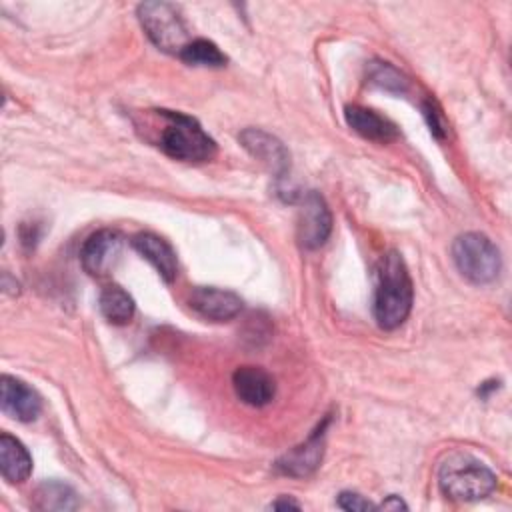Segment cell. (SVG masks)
Segmentation results:
<instances>
[{
  "label": "cell",
  "mask_w": 512,
  "mask_h": 512,
  "mask_svg": "<svg viewBox=\"0 0 512 512\" xmlns=\"http://www.w3.org/2000/svg\"><path fill=\"white\" fill-rule=\"evenodd\" d=\"M414 288L402 256L394 250L386 252L376 268L374 288V318L380 328L394 330L410 314Z\"/></svg>",
  "instance_id": "obj_1"
},
{
  "label": "cell",
  "mask_w": 512,
  "mask_h": 512,
  "mask_svg": "<svg viewBox=\"0 0 512 512\" xmlns=\"http://www.w3.org/2000/svg\"><path fill=\"white\" fill-rule=\"evenodd\" d=\"M438 486L452 500H482L496 488V474L478 458L450 452L438 466Z\"/></svg>",
  "instance_id": "obj_2"
},
{
  "label": "cell",
  "mask_w": 512,
  "mask_h": 512,
  "mask_svg": "<svg viewBox=\"0 0 512 512\" xmlns=\"http://www.w3.org/2000/svg\"><path fill=\"white\" fill-rule=\"evenodd\" d=\"M164 120L158 146L164 154L180 162H206L216 154V142L192 116L174 110H156Z\"/></svg>",
  "instance_id": "obj_3"
},
{
  "label": "cell",
  "mask_w": 512,
  "mask_h": 512,
  "mask_svg": "<svg viewBox=\"0 0 512 512\" xmlns=\"http://www.w3.org/2000/svg\"><path fill=\"white\" fill-rule=\"evenodd\" d=\"M452 260L458 272L472 284H490L502 270L500 250L480 232L460 234L452 244Z\"/></svg>",
  "instance_id": "obj_4"
},
{
  "label": "cell",
  "mask_w": 512,
  "mask_h": 512,
  "mask_svg": "<svg viewBox=\"0 0 512 512\" xmlns=\"http://www.w3.org/2000/svg\"><path fill=\"white\" fill-rule=\"evenodd\" d=\"M138 20L148 38L166 52H180L188 44L186 26L174 4L168 2H142L138 6Z\"/></svg>",
  "instance_id": "obj_5"
},
{
  "label": "cell",
  "mask_w": 512,
  "mask_h": 512,
  "mask_svg": "<svg viewBox=\"0 0 512 512\" xmlns=\"http://www.w3.org/2000/svg\"><path fill=\"white\" fill-rule=\"evenodd\" d=\"M332 230V214L324 198L310 190L300 198L298 208V224H296V236L302 248L314 250L320 248Z\"/></svg>",
  "instance_id": "obj_6"
},
{
  "label": "cell",
  "mask_w": 512,
  "mask_h": 512,
  "mask_svg": "<svg viewBox=\"0 0 512 512\" xmlns=\"http://www.w3.org/2000/svg\"><path fill=\"white\" fill-rule=\"evenodd\" d=\"M324 428H326V422L322 426H318L306 438V442L294 446L284 456H280L276 460V470L280 474H286V476H292V478L310 476L320 466V462H322V454H324Z\"/></svg>",
  "instance_id": "obj_7"
},
{
  "label": "cell",
  "mask_w": 512,
  "mask_h": 512,
  "mask_svg": "<svg viewBox=\"0 0 512 512\" xmlns=\"http://www.w3.org/2000/svg\"><path fill=\"white\" fill-rule=\"evenodd\" d=\"M188 304L198 316L214 322L232 320L242 310V300L238 294L212 286L194 288L188 298Z\"/></svg>",
  "instance_id": "obj_8"
},
{
  "label": "cell",
  "mask_w": 512,
  "mask_h": 512,
  "mask_svg": "<svg viewBox=\"0 0 512 512\" xmlns=\"http://www.w3.org/2000/svg\"><path fill=\"white\" fill-rule=\"evenodd\" d=\"M0 406L2 410L20 422L36 420L42 410V400L34 388L20 378L4 374L0 378Z\"/></svg>",
  "instance_id": "obj_9"
},
{
  "label": "cell",
  "mask_w": 512,
  "mask_h": 512,
  "mask_svg": "<svg viewBox=\"0 0 512 512\" xmlns=\"http://www.w3.org/2000/svg\"><path fill=\"white\" fill-rule=\"evenodd\" d=\"M238 140L256 160H260L272 172H276L278 178H282L290 168V154L276 136L260 128H246L240 132Z\"/></svg>",
  "instance_id": "obj_10"
},
{
  "label": "cell",
  "mask_w": 512,
  "mask_h": 512,
  "mask_svg": "<svg viewBox=\"0 0 512 512\" xmlns=\"http://www.w3.org/2000/svg\"><path fill=\"white\" fill-rule=\"evenodd\" d=\"M232 386L244 404L256 408L266 406L276 394L274 378L258 366H240L232 374Z\"/></svg>",
  "instance_id": "obj_11"
},
{
  "label": "cell",
  "mask_w": 512,
  "mask_h": 512,
  "mask_svg": "<svg viewBox=\"0 0 512 512\" xmlns=\"http://www.w3.org/2000/svg\"><path fill=\"white\" fill-rule=\"evenodd\" d=\"M120 252V236L112 230H98L86 238L80 250L82 266L92 276H102L110 270Z\"/></svg>",
  "instance_id": "obj_12"
},
{
  "label": "cell",
  "mask_w": 512,
  "mask_h": 512,
  "mask_svg": "<svg viewBox=\"0 0 512 512\" xmlns=\"http://www.w3.org/2000/svg\"><path fill=\"white\" fill-rule=\"evenodd\" d=\"M344 118H346V124H348L356 134H360V136L366 138V140L386 144V142L398 138V128H396V124H392L388 118L380 116L378 112H374V110H370V108L356 106V104L346 106V108H344Z\"/></svg>",
  "instance_id": "obj_13"
},
{
  "label": "cell",
  "mask_w": 512,
  "mask_h": 512,
  "mask_svg": "<svg viewBox=\"0 0 512 512\" xmlns=\"http://www.w3.org/2000/svg\"><path fill=\"white\" fill-rule=\"evenodd\" d=\"M132 248L142 258H146L166 282H172L176 278V274H178L176 252L172 250V246L166 240H162L160 236H156L152 232H140L132 238Z\"/></svg>",
  "instance_id": "obj_14"
},
{
  "label": "cell",
  "mask_w": 512,
  "mask_h": 512,
  "mask_svg": "<svg viewBox=\"0 0 512 512\" xmlns=\"http://www.w3.org/2000/svg\"><path fill=\"white\" fill-rule=\"evenodd\" d=\"M0 472L10 484L24 482L32 472V458L26 446L6 432L0 434Z\"/></svg>",
  "instance_id": "obj_15"
},
{
  "label": "cell",
  "mask_w": 512,
  "mask_h": 512,
  "mask_svg": "<svg viewBox=\"0 0 512 512\" xmlns=\"http://www.w3.org/2000/svg\"><path fill=\"white\" fill-rule=\"evenodd\" d=\"M34 506L38 510H74L78 506V498L68 484L46 480L36 488Z\"/></svg>",
  "instance_id": "obj_16"
},
{
  "label": "cell",
  "mask_w": 512,
  "mask_h": 512,
  "mask_svg": "<svg viewBox=\"0 0 512 512\" xmlns=\"http://www.w3.org/2000/svg\"><path fill=\"white\" fill-rule=\"evenodd\" d=\"M100 312L112 324H126L134 316V300L124 288L106 286L100 294Z\"/></svg>",
  "instance_id": "obj_17"
},
{
  "label": "cell",
  "mask_w": 512,
  "mask_h": 512,
  "mask_svg": "<svg viewBox=\"0 0 512 512\" xmlns=\"http://www.w3.org/2000/svg\"><path fill=\"white\" fill-rule=\"evenodd\" d=\"M180 58L190 66H208V68H220L228 60L214 42L204 38L188 42L186 48L180 52Z\"/></svg>",
  "instance_id": "obj_18"
},
{
  "label": "cell",
  "mask_w": 512,
  "mask_h": 512,
  "mask_svg": "<svg viewBox=\"0 0 512 512\" xmlns=\"http://www.w3.org/2000/svg\"><path fill=\"white\" fill-rule=\"evenodd\" d=\"M370 82H374L376 86H380L388 92H398V94L406 92V88H408V80L386 62L370 64Z\"/></svg>",
  "instance_id": "obj_19"
},
{
  "label": "cell",
  "mask_w": 512,
  "mask_h": 512,
  "mask_svg": "<svg viewBox=\"0 0 512 512\" xmlns=\"http://www.w3.org/2000/svg\"><path fill=\"white\" fill-rule=\"evenodd\" d=\"M422 114L430 126V132L436 136V138H444L446 136V122H444V116L440 112V108L432 102V100H426L422 104Z\"/></svg>",
  "instance_id": "obj_20"
},
{
  "label": "cell",
  "mask_w": 512,
  "mask_h": 512,
  "mask_svg": "<svg viewBox=\"0 0 512 512\" xmlns=\"http://www.w3.org/2000/svg\"><path fill=\"white\" fill-rule=\"evenodd\" d=\"M336 504L342 510H348V512H364V510H374L376 508L372 502H368L364 496H360L356 492H342L338 496Z\"/></svg>",
  "instance_id": "obj_21"
},
{
  "label": "cell",
  "mask_w": 512,
  "mask_h": 512,
  "mask_svg": "<svg viewBox=\"0 0 512 512\" xmlns=\"http://www.w3.org/2000/svg\"><path fill=\"white\" fill-rule=\"evenodd\" d=\"M378 508H382V510H400V508H402V510H406L408 506H406L398 496H388V498H386Z\"/></svg>",
  "instance_id": "obj_22"
},
{
  "label": "cell",
  "mask_w": 512,
  "mask_h": 512,
  "mask_svg": "<svg viewBox=\"0 0 512 512\" xmlns=\"http://www.w3.org/2000/svg\"><path fill=\"white\" fill-rule=\"evenodd\" d=\"M270 508H274V510H288V508L298 510V508H300V504H298L296 500H292V498L282 496V498H278L276 502H272V504H270Z\"/></svg>",
  "instance_id": "obj_23"
}]
</instances>
